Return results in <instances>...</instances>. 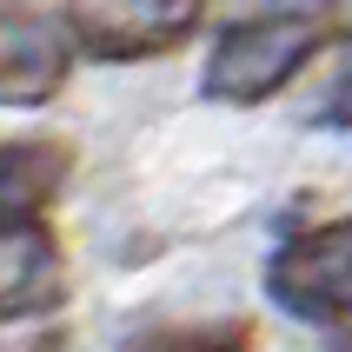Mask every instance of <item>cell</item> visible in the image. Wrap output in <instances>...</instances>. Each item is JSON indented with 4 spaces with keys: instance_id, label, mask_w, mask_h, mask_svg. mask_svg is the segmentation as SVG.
<instances>
[{
    "instance_id": "6da1fadb",
    "label": "cell",
    "mask_w": 352,
    "mask_h": 352,
    "mask_svg": "<svg viewBox=\"0 0 352 352\" xmlns=\"http://www.w3.org/2000/svg\"><path fill=\"white\" fill-rule=\"evenodd\" d=\"M326 47V20L313 14H259L226 27L206 60V94L226 107H259L266 94H279L306 60Z\"/></svg>"
},
{
    "instance_id": "7a4b0ae2",
    "label": "cell",
    "mask_w": 352,
    "mask_h": 352,
    "mask_svg": "<svg viewBox=\"0 0 352 352\" xmlns=\"http://www.w3.org/2000/svg\"><path fill=\"white\" fill-rule=\"evenodd\" d=\"M266 286H273V299L286 313L319 319V326H346L352 319V219H333V226L286 239L273 253Z\"/></svg>"
},
{
    "instance_id": "3957f363",
    "label": "cell",
    "mask_w": 352,
    "mask_h": 352,
    "mask_svg": "<svg viewBox=\"0 0 352 352\" xmlns=\"http://www.w3.org/2000/svg\"><path fill=\"white\" fill-rule=\"evenodd\" d=\"M206 0H67V27L100 60H146L166 54L199 27Z\"/></svg>"
},
{
    "instance_id": "277c9868",
    "label": "cell",
    "mask_w": 352,
    "mask_h": 352,
    "mask_svg": "<svg viewBox=\"0 0 352 352\" xmlns=\"http://www.w3.org/2000/svg\"><path fill=\"white\" fill-rule=\"evenodd\" d=\"M74 67V27L54 14H14L0 7V107H40L67 87Z\"/></svg>"
},
{
    "instance_id": "5b68a950",
    "label": "cell",
    "mask_w": 352,
    "mask_h": 352,
    "mask_svg": "<svg viewBox=\"0 0 352 352\" xmlns=\"http://www.w3.org/2000/svg\"><path fill=\"white\" fill-rule=\"evenodd\" d=\"M67 299V266L47 226L0 233V319H34Z\"/></svg>"
},
{
    "instance_id": "8992f818",
    "label": "cell",
    "mask_w": 352,
    "mask_h": 352,
    "mask_svg": "<svg viewBox=\"0 0 352 352\" xmlns=\"http://www.w3.org/2000/svg\"><path fill=\"white\" fill-rule=\"evenodd\" d=\"M67 186V146L54 140H0V233H27Z\"/></svg>"
},
{
    "instance_id": "52a82bcc",
    "label": "cell",
    "mask_w": 352,
    "mask_h": 352,
    "mask_svg": "<svg viewBox=\"0 0 352 352\" xmlns=\"http://www.w3.org/2000/svg\"><path fill=\"white\" fill-rule=\"evenodd\" d=\"M126 352H246V326H166V333H140Z\"/></svg>"
},
{
    "instance_id": "ba28073f",
    "label": "cell",
    "mask_w": 352,
    "mask_h": 352,
    "mask_svg": "<svg viewBox=\"0 0 352 352\" xmlns=\"http://www.w3.org/2000/svg\"><path fill=\"white\" fill-rule=\"evenodd\" d=\"M319 120L326 126H352V40L333 54V74L319 87Z\"/></svg>"
},
{
    "instance_id": "9c48e42d",
    "label": "cell",
    "mask_w": 352,
    "mask_h": 352,
    "mask_svg": "<svg viewBox=\"0 0 352 352\" xmlns=\"http://www.w3.org/2000/svg\"><path fill=\"white\" fill-rule=\"evenodd\" d=\"M333 7H339V20H352V0H333Z\"/></svg>"
}]
</instances>
